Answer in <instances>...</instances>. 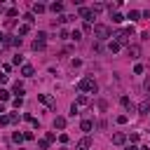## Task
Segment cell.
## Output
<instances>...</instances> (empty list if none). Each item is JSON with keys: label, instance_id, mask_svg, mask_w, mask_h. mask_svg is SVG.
<instances>
[{"label": "cell", "instance_id": "1", "mask_svg": "<svg viewBox=\"0 0 150 150\" xmlns=\"http://www.w3.org/2000/svg\"><path fill=\"white\" fill-rule=\"evenodd\" d=\"M94 38H96V40H105V38H110V28H108L105 23H96V26H94Z\"/></svg>", "mask_w": 150, "mask_h": 150}, {"label": "cell", "instance_id": "2", "mask_svg": "<svg viewBox=\"0 0 150 150\" xmlns=\"http://www.w3.org/2000/svg\"><path fill=\"white\" fill-rule=\"evenodd\" d=\"M80 89H82V91H96V82H94L91 77H84V80L80 82Z\"/></svg>", "mask_w": 150, "mask_h": 150}, {"label": "cell", "instance_id": "3", "mask_svg": "<svg viewBox=\"0 0 150 150\" xmlns=\"http://www.w3.org/2000/svg\"><path fill=\"white\" fill-rule=\"evenodd\" d=\"M89 148H91V138L89 136H84V138H80L75 143V150H89Z\"/></svg>", "mask_w": 150, "mask_h": 150}, {"label": "cell", "instance_id": "4", "mask_svg": "<svg viewBox=\"0 0 150 150\" xmlns=\"http://www.w3.org/2000/svg\"><path fill=\"white\" fill-rule=\"evenodd\" d=\"M80 16H82V19H87V21H94V16H96V14H94V9L80 7Z\"/></svg>", "mask_w": 150, "mask_h": 150}, {"label": "cell", "instance_id": "5", "mask_svg": "<svg viewBox=\"0 0 150 150\" xmlns=\"http://www.w3.org/2000/svg\"><path fill=\"white\" fill-rule=\"evenodd\" d=\"M127 52H129V56H131V59H138V56H141V47H138V45H129V49H127Z\"/></svg>", "mask_w": 150, "mask_h": 150}, {"label": "cell", "instance_id": "6", "mask_svg": "<svg viewBox=\"0 0 150 150\" xmlns=\"http://www.w3.org/2000/svg\"><path fill=\"white\" fill-rule=\"evenodd\" d=\"M38 98L45 103V105H49V108H54V98L52 96H47V94H38Z\"/></svg>", "mask_w": 150, "mask_h": 150}, {"label": "cell", "instance_id": "7", "mask_svg": "<svg viewBox=\"0 0 150 150\" xmlns=\"http://www.w3.org/2000/svg\"><path fill=\"white\" fill-rule=\"evenodd\" d=\"M112 143L115 145H122V143H127V136L124 134H112Z\"/></svg>", "mask_w": 150, "mask_h": 150}, {"label": "cell", "instance_id": "8", "mask_svg": "<svg viewBox=\"0 0 150 150\" xmlns=\"http://www.w3.org/2000/svg\"><path fill=\"white\" fill-rule=\"evenodd\" d=\"M148 110H150V101H143L138 105V115H148Z\"/></svg>", "mask_w": 150, "mask_h": 150}, {"label": "cell", "instance_id": "9", "mask_svg": "<svg viewBox=\"0 0 150 150\" xmlns=\"http://www.w3.org/2000/svg\"><path fill=\"white\" fill-rule=\"evenodd\" d=\"M115 42H117V45H124V42H127V33H124V30H120V33L115 35Z\"/></svg>", "mask_w": 150, "mask_h": 150}, {"label": "cell", "instance_id": "10", "mask_svg": "<svg viewBox=\"0 0 150 150\" xmlns=\"http://www.w3.org/2000/svg\"><path fill=\"white\" fill-rule=\"evenodd\" d=\"M66 127V117H54V129H63Z\"/></svg>", "mask_w": 150, "mask_h": 150}, {"label": "cell", "instance_id": "11", "mask_svg": "<svg viewBox=\"0 0 150 150\" xmlns=\"http://www.w3.org/2000/svg\"><path fill=\"white\" fill-rule=\"evenodd\" d=\"M45 9H47V7H45L42 2H35V5H33V12H35V14H42Z\"/></svg>", "mask_w": 150, "mask_h": 150}, {"label": "cell", "instance_id": "12", "mask_svg": "<svg viewBox=\"0 0 150 150\" xmlns=\"http://www.w3.org/2000/svg\"><path fill=\"white\" fill-rule=\"evenodd\" d=\"M21 73H23V77H30V75H33V66H23Z\"/></svg>", "mask_w": 150, "mask_h": 150}, {"label": "cell", "instance_id": "13", "mask_svg": "<svg viewBox=\"0 0 150 150\" xmlns=\"http://www.w3.org/2000/svg\"><path fill=\"white\" fill-rule=\"evenodd\" d=\"M49 9H52V12H54V14H59V12H61V9H63V5H61V2H54V5H52V7H49Z\"/></svg>", "mask_w": 150, "mask_h": 150}, {"label": "cell", "instance_id": "14", "mask_svg": "<svg viewBox=\"0 0 150 150\" xmlns=\"http://www.w3.org/2000/svg\"><path fill=\"white\" fill-rule=\"evenodd\" d=\"M80 127H82V131H91V122H89V120H84Z\"/></svg>", "mask_w": 150, "mask_h": 150}, {"label": "cell", "instance_id": "15", "mask_svg": "<svg viewBox=\"0 0 150 150\" xmlns=\"http://www.w3.org/2000/svg\"><path fill=\"white\" fill-rule=\"evenodd\" d=\"M28 28H30L28 23H23V26H19V35H26V33H28Z\"/></svg>", "mask_w": 150, "mask_h": 150}, {"label": "cell", "instance_id": "16", "mask_svg": "<svg viewBox=\"0 0 150 150\" xmlns=\"http://www.w3.org/2000/svg\"><path fill=\"white\" fill-rule=\"evenodd\" d=\"M12 141H14V143H21V141H23V134H19V131H16V134L12 136Z\"/></svg>", "mask_w": 150, "mask_h": 150}, {"label": "cell", "instance_id": "17", "mask_svg": "<svg viewBox=\"0 0 150 150\" xmlns=\"http://www.w3.org/2000/svg\"><path fill=\"white\" fill-rule=\"evenodd\" d=\"M9 98V91L7 89H0V101H7Z\"/></svg>", "mask_w": 150, "mask_h": 150}, {"label": "cell", "instance_id": "18", "mask_svg": "<svg viewBox=\"0 0 150 150\" xmlns=\"http://www.w3.org/2000/svg\"><path fill=\"white\" fill-rule=\"evenodd\" d=\"M138 16H141V14H138V12H136V9H131V12H129V19H131V21H136V19H138Z\"/></svg>", "mask_w": 150, "mask_h": 150}, {"label": "cell", "instance_id": "19", "mask_svg": "<svg viewBox=\"0 0 150 150\" xmlns=\"http://www.w3.org/2000/svg\"><path fill=\"white\" fill-rule=\"evenodd\" d=\"M122 19H124V16H122V14H117V12H115V14H112V21H115V23H122Z\"/></svg>", "mask_w": 150, "mask_h": 150}, {"label": "cell", "instance_id": "20", "mask_svg": "<svg viewBox=\"0 0 150 150\" xmlns=\"http://www.w3.org/2000/svg\"><path fill=\"white\" fill-rule=\"evenodd\" d=\"M35 40H38V42H45V40H47V33H42V30H40V33H38V38H35Z\"/></svg>", "mask_w": 150, "mask_h": 150}, {"label": "cell", "instance_id": "21", "mask_svg": "<svg viewBox=\"0 0 150 150\" xmlns=\"http://www.w3.org/2000/svg\"><path fill=\"white\" fill-rule=\"evenodd\" d=\"M33 49H35V52H38V49H45V42H38V40H35V42H33Z\"/></svg>", "mask_w": 150, "mask_h": 150}, {"label": "cell", "instance_id": "22", "mask_svg": "<svg viewBox=\"0 0 150 150\" xmlns=\"http://www.w3.org/2000/svg\"><path fill=\"white\" fill-rule=\"evenodd\" d=\"M21 105H23V98L16 96V98H14V108H21Z\"/></svg>", "mask_w": 150, "mask_h": 150}, {"label": "cell", "instance_id": "23", "mask_svg": "<svg viewBox=\"0 0 150 150\" xmlns=\"http://www.w3.org/2000/svg\"><path fill=\"white\" fill-rule=\"evenodd\" d=\"M120 101H122V105H124V108H129V105H131V101H129V98H127V96H122V98H120Z\"/></svg>", "mask_w": 150, "mask_h": 150}, {"label": "cell", "instance_id": "24", "mask_svg": "<svg viewBox=\"0 0 150 150\" xmlns=\"http://www.w3.org/2000/svg\"><path fill=\"white\" fill-rule=\"evenodd\" d=\"M0 124H9V115H0Z\"/></svg>", "mask_w": 150, "mask_h": 150}, {"label": "cell", "instance_id": "25", "mask_svg": "<svg viewBox=\"0 0 150 150\" xmlns=\"http://www.w3.org/2000/svg\"><path fill=\"white\" fill-rule=\"evenodd\" d=\"M23 19H26V23H28V26H30V23H33V21H35V19H33V14H26V16H23Z\"/></svg>", "mask_w": 150, "mask_h": 150}, {"label": "cell", "instance_id": "26", "mask_svg": "<svg viewBox=\"0 0 150 150\" xmlns=\"http://www.w3.org/2000/svg\"><path fill=\"white\" fill-rule=\"evenodd\" d=\"M80 35H82V33H80V30H73V35H70V38H73V40H75V42H77V40H80Z\"/></svg>", "mask_w": 150, "mask_h": 150}, {"label": "cell", "instance_id": "27", "mask_svg": "<svg viewBox=\"0 0 150 150\" xmlns=\"http://www.w3.org/2000/svg\"><path fill=\"white\" fill-rule=\"evenodd\" d=\"M77 103H82V105H84V103H89V98H87V96H84V94H82V96H80V98H77Z\"/></svg>", "mask_w": 150, "mask_h": 150}, {"label": "cell", "instance_id": "28", "mask_svg": "<svg viewBox=\"0 0 150 150\" xmlns=\"http://www.w3.org/2000/svg\"><path fill=\"white\" fill-rule=\"evenodd\" d=\"M9 122H19V112H12L9 115Z\"/></svg>", "mask_w": 150, "mask_h": 150}, {"label": "cell", "instance_id": "29", "mask_svg": "<svg viewBox=\"0 0 150 150\" xmlns=\"http://www.w3.org/2000/svg\"><path fill=\"white\" fill-rule=\"evenodd\" d=\"M124 150H138V148H136V145H134V143H131V145H127V148H124Z\"/></svg>", "mask_w": 150, "mask_h": 150}, {"label": "cell", "instance_id": "30", "mask_svg": "<svg viewBox=\"0 0 150 150\" xmlns=\"http://www.w3.org/2000/svg\"><path fill=\"white\" fill-rule=\"evenodd\" d=\"M145 89H148V91H150V77H148V80H145Z\"/></svg>", "mask_w": 150, "mask_h": 150}]
</instances>
